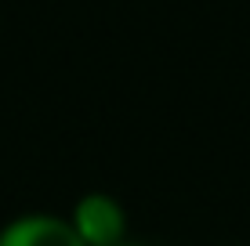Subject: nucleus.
<instances>
[{"instance_id": "nucleus-2", "label": "nucleus", "mask_w": 250, "mask_h": 246, "mask_svg": "<svg viewBox=\"0 0 250 246\" xmlns=\"http://www.w3.org/2000/svg\"><path fill=\"white\" fill-rule=\"evenodd\" d=\"M0 246H83V243L73 232L69 217L33 210V214H19L15 221L0 228Z\"/></svg>"}, {"instance_id": "nucleus-1", "label": "nucleus", "mask_w": 250, "mask_h": 246, "mask_svg": "<svg viewBox=\"0 0 250 246\" xmlns=\"http://www.w3.org/2000/svg\"><path fill=\"white\" fill-rule=\"evenodd\" d=\"M69 225L83 246H124L127 243V214L124 203L109 192H87L73 203Z\"/></svg>"}, {"instance_id": "nucleus-3", "label": "nucleus", "mask_w": 250, "mask_h": 246, "mask_svg": "<svg viewBox=\"0 0 250 246\" xmlns=\"http://www.w3.org/2000/svg\"><path fill=\"white\" fill-rule=\"evenodd\" d=\"M124 246H138V243H124Z\"/></svg>"}]
</instances>
